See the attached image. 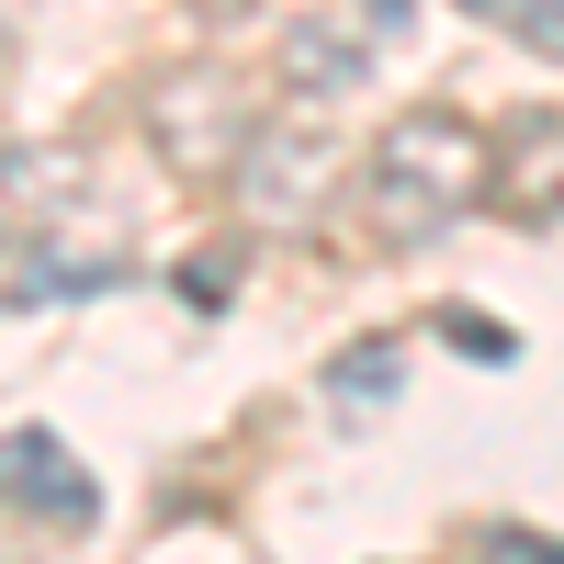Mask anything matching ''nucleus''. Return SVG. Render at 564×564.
<instances>
[{
  "mask_svg": "<svg viewBox=\"0 0 564 564\" xmlns=\"http://www.w3.org/2000/svg\"><path fill=\"white\" fill-rule=\"evenodd\" d=\"M475 193H497V135L475 113H452V102H406L372 135V159H361V215H372L384 249L441 238Z\"/></svg>",
  "mask_w": 564,
  "mask_h": 564,
  "instance_id": "f257e3e1",
  "label": "nucleus"
},
{
  "mask_svg": "<svg viewBox=\"0 0 564 564\" xmlns=\"http://www.w3.org/2000/svg\"><path fill=\"white\" fill-rule=\"evenodd\" d=\"M508 159H520L508 204H520V215H553V204H564V113H520V124H508Z\"/></svg>",
  "mask_w": 564,
  "mask_h": 564,
  "instance_id": "423d86ee",
  "label": "nucleus"
},
{
  "mask_svg": "<svg viewBox=\"0 0 564 564\" xmlns=\"http://www.w3.org/2000/svg\"><path fill=\"white\" fill-rule=\"evenodd\" d=\"M395 384H406V350H395V339H361V350H339V361H327V406H339V417L395 406Z\"/></svg>",
  "mask_w": 564,
  "mask_h": 564,
  "instance_id": "0eeeda50",
  "label": "nucleus"
},
{
  "mask_svg": "<svg viewBox=\"0 0 564 564\" xmlns=\"http://www.w3.org/2000/svg\"><path fill=\"white\" fill-rule=\"evenodd\" d=\"M452 12H486V23H508V0H452Z\"/></svg>",
  "mask_w": 564,
  "mask_h": 564,
  "instance_id": "f8f14e48",
  "label": "nucleus"
},
{
  "mask_svg": "<svg viewBox=\"0 0 564 564\" xmlns=\"http://www.w3.org/2000/svg\"><path fill=\"white\" fill-rule=\"evenodd\" d=\"M282 90L294 102H350V90L372 79V45H361V23H327V12H294L282 23Z\"/></svg>",
  "mask_w": 564,
  "mask_h": 564,
  "instance_id": "39448f33",
  "label": "nucleus"
},
{
  "mask_svg": "<svg viewBox=\"0 0 564 564\" xmlns=\"http://www.w3.org/2000/svg\"><path fill=\"white\" fill-rule=\"evenodd\" d=\"M170 294H193L204 316H226V294H238V249H204V260H181Z\"/></svg>",
  "mask_w": 564,
  "mask_h": 564,
  "instance_id": "1a4fd4ad",
  "label": "nucleus"
},
{
  "mask_svg": "<svg viewBox=\"0 0 564 564\" xmlns=\"http://www.w3.org/2000/svg\"><path fill=\"white\" fill-rule=\"evenodd\" d=\"M508 34H520V45H542V57L564 68V0H508Z\"/></svg>",
  "mask_w": 564,
  "mask_h": 564,
  "instance_id": "9b49d317",
  "label": "nucleus"
},
{
  "mask_svg": "<svg viewBox=\"0 0 564 564\" xmlns=\"http://www.w3.org/2000/svg\"><path fill=\"white\" fill-rule=\"evenodd\" d=\"M339 170V135H316V124H249V148H238V181H249V215L271 226H305L316 215V181Z\"/></svg>",
  "mask_w": 564,
  "mask_h": 564,
  "instance_id": "20e7f679",
  "label": "nucleus"
},
{
  "mask_svg": "<svg viewBox=\"0 0 564 564\" xmlns=\"http://www.w3.org/2000/svg\"><path fill=\"white\" fill-rule=\"evenodd\" d=\"M148 148L181 170V181H226L249 148V102H238V79L226 68H181L148 90Z\"/></svg>",
  "mask_w": 564,
  "mask_h": 564,
  "instance_id": "f03ea898",
  "label": "nucleus"
},
{
  "mask_svg": "<svg viewBox=\"0 0 564 564\" xmlns=\"http://www.w3.org/2000/svg\"><path fill=\"white\" fill-rule=\"evenodd\" d=\"M0 508H23L45 531H90L102 520V486H90V463H68L57 430H12L0 441Z\"/></svg>",
  "mask_w": 564,
  "mask_h": 564,
  "instance_id": "7ed1b4c3",
  "label": "nucleus"
},
{
  "mask_svg": "<svg viewBox=\"0 0 564 564\" xmlns=\"http://www.w3.org/2000/svg\"><path fill=\"white\" fill-rule=\"evenodd\" d=\"M441 339H452V350H475V361H520V339H508L497 316H463V305H441Z\"/></svg>",
  "mask_w": 564,
  "mask_h": 564,
  "instance_id": "9d476101",
  "label": "nucleus"
},
{
  "mask_svg": "<svg viewBox=\"0 0 564 564\" xmlns=\"http://www.w3.org/2000/svg\"><path fill=\"white\" fill-rule=\"evenodd\" d=\"M102 282H113V249H34L23 260V282H12V305H57V294H102Z\"/></svg>",
  "mask_w": 564,
  "mask_h": 564,
  "instance_id": "6e6552de",
  "label": "nucleus"
},
{
  "mask_svg": "<svg viewBox=\"0 0 564 564\" xmlns=\"http://www.w3.org/2000/svg\"><path fill=\"white\" fill-rule=\"evenodd\" d=\"M372 23H384V34H395V23H406V0H372Z\"/></svg>",
  "mask_w": 564,
  "mask_h": 564,
  "instance_id": "ddd939ff",
  "label": "nucleus"
}]
</instances>
